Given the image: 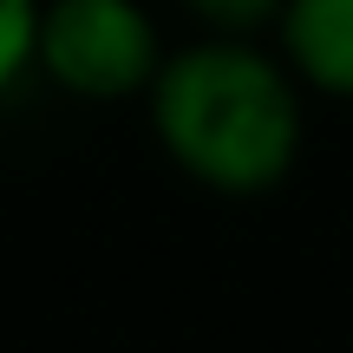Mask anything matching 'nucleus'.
<instances>
[{
    "instance_id": "1",
    "label": "nucleus",
    "mask_w": 353,
    "mask_h": 353,
    "mask_svg": "<svg viewBox=\"0 0 353 353\" xmlns=\"http://www.w3.org/2000/svg\"><path fill=\"white\" fill-rule=\"evenodd\" d=\"M151 138L196 190L229 203L275 196L307 144V85L262 33H196L144 85Z\"/></svg>"
},
{
    "instance_id": "2",
    "label": "nucleus",
    "mask_w": 353,
    "mask_h": 353,
    "mask_svg": "<svg viewBox=\"0 0 353 353\" xmlns=\"http://www.w3.org/2000/svg\"><path fill=\"white\" fill-rule=\"evenodd\" d=\"M164 52L170 46L144 0H39L33 65L65 99H85V105L144 99Z\"/></svg>"
},
{
    "instance_id": "3",
    "label": "nucleus",
    "mask_w": 353,
    "mask_h": 353,
    "mask_svg": "<svg viewBox=\"0 0 353 353\" xmlns=\"http://www.w3.org/2000/svg\"><path fill=\"white\" fill-rule=\"evenodd\" d=\"M268 33L307 99L353 105V0H281Z\"/></svg>"
},
{
    "instance_id": "4",
    "label": "nucleus",
    "mask_w": 353,
    "mask_h": 353,
    "mask_svg": "<svg viewBox=\"0 0 353 353\" xmlns=\"http://www.w3.org/2000/svg\"><path fill=\"white\" fill-rule=\"evenodd\" d=\"M176 13L196 20V33H268L281 0H176Z\"/></svg>"
},
{
    "instance_id": "5",
    "label": "nucleus",
    "mask_w": 353,
    "mask_h": 353,
    "mask_svg": "<svg viewBox=\"0 0 353 353\" xmlns=\"http://www.w3.org/2000/svg\"><path fill=\"white\" fill-rule=\"evenodd\" d=\"M33 26L39 0H0V92H13L33 72Z\"/></svg>"
}]
</instances>
